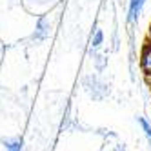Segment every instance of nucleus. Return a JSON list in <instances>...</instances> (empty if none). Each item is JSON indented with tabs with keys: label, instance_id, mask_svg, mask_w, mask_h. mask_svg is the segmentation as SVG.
Returning <instances> with one entry per match:
<instances>
[{
	"label": "nucleus",
	"instance_id": "obj_3",
	"mask_svg": "<svg viewBox=\"0 0 151 151\" xmlns=\"http://www.w3.org/2000/svg\"><path fill=\"white\" fill-rule=\"evenodd\" d=\"M49 22L46 18H40L38 24H37V31H35V38L37 40H44L46 37H49Z\"/></svg>",
	"mask_w": 151,
	"mask_h": 151
},
{
	"label": "nucleus",
	"instance_id": "obj_7",
	"mask_svg": "<svg viewBox=\"0 0 151 151\" xmlns=\"http://www.w3.org/2000/svg\"><path fill=\"white\" fill-rule=\"evenodd\" d=\"M147 44L151 46V24H149V27H147Z\"/></svg>",
	"mask_w": 151,
	"mask_h": 151
},
{
	"label": "nucleus",
	"instance_id": "obj_1",
	"mask_svg": "<svg viewBox=\"0 0 151 151\" xmlns=\"http://www.w3.org/2000/svg\"><path fill=\"white\" fill-rule=\"evenodd\" d=\"M144 4H146V0H129V11H127V22L129 24H133L138 20Z\"/></svg>",
	"mask_w": 151,
	"mask_h": 151
},
{
	"label": "nucleus",
	"instance_id": "obj_6",
	"mask_svg": "<svg viewBox=\"0 0 151 151\" xmlns=\"http://www.w3.org/2000/svg\"><path fill=\"white\" fill-rule=\"evenodd\" d=\"M138 122H140V126H142L144 133H146V137H147V140H149V147H151V124L146 120V118H138Z\"/></svg>",
	"mask_w": 151,
	"mask_h": 151
},
{
	"label": "nucleus",
	"instance_id": "obj_5",
	"mask_svg": "<svg viewBox=\"0 0 151 151\" xmlns=\"http://www.w3.org/2000/svg\"><path fill=\"white\" fill-rule=\"evenodd\" d=\"M102 42H104V33H102V29H96L95 33H93V37H91V47L93 49L100 47Z\"/></svg>",
	"mask_w": 151,
	"mask_h": 151
},
{
	"label": "nucleus",
	"instance_id": "obj_2",
	"mask_svg": "<svg viewBox=\"0 0 151 151\" xmlns=\"http://www.w3.org/2000/svg\"><path fill=\"white\" fill-rule=\"evenodd\" d=\"M140 68L147 77H151V46L149 44H146L142 47V53H140Z\"/></svg>",
	"mask_w": 151,
	"mask_h": 151
},
{
	"label": "nucleus",
	"instance_id": "obj_4",
	"mask_svg": "<svg viewBox=\"0 0 151 151\" xmlns=\"http://www.w3.org/2000/svg\"><path fill=\"white\" fill-rule=\"evenodd\" d=\"M4 146H6V151H22V138H7L4 140Z\"/></svg>",
	"mask_w": 151,
	"mask_h": 151
}]
</instances>
